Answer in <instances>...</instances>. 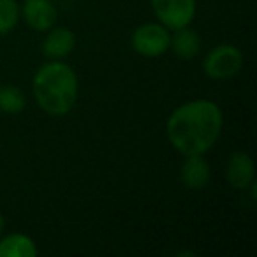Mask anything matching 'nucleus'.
Here are the masks:
<instances>
[{
    "label": "nucleus",
    "instance_id": "1",
    "mask_svg": "<svg viewBox=\"0 0 257 257\" xmlns=\"http://www.w3.org/2000/svg\"><path fill=\"white\" fill-rule=\"evenodd\" d=\"M222 111L211 100H192L180 106L168 120V138L183 154L203 155L215 145L222 131Z\"/></svg>",
    "mask_w": 257,
    "mask_h": 257
},
{
    "label": "nucleus",
    "instance_id": "2",
    "mask_svg": "<svg viewBox=\"0 0 257 257\" xmlns=\"http://www.w3.org/2000/svg\"><path fill=\"white\" fill-rule=\"evenodd\" d=\"M34 95L48 114L62 116L74 107L78 99V78L69 65L51 62L34 76Z\"/></svg>",
    "mask_w": 257,
    "mask_h": 257
},
{
    "label": "nucleus",
    "instance_id": "3",
    "mask_svg": "<svg viewBox=\"0 0 257 257\" xmlns=\"http://www.w3.org/2000/svg\"><path fill=\"white\" fill-rule=\"evenodd\" d=\"M243 67V55L238 48L222 44L210 51L204 60V71L213 79H227L232 78Z\"/></svg>",
    "mask_w": 257,
    "mask_h": 257
},
{
    "label": "nucleus",
    "instance_id": "4",
    "mask_svg": "<svg viewBox=\"0 0 257 257\" xmlns=\"http://www.w3.org/2000/svg\"><path fill=\"white\" fill-rule=\"evenodd\" d=\"M133 46L143 57H159L171 46V36L164 27L147 23L136 29L133 36Z\"/></svg>",
    "mask_w": 257,
    "mask_h": 257
},
{
    "label": "nucleus",
    "instance_id": "5",
    "mask_svg": "<svg viewBox=\"0 0 257 257\" xmlns=\"http://www.w3.org/2000/svg\"><path fill=\"white\" fill-rule=\"evenodd\" d=\"M152 6L157 18L173 30L189 25L196 13L194 0H152Z\"/></svg>",
    "mask_w": 257,
    "mask_h": 257
},
{
    "label": "nucleus",
    "instance_id": "6",
    "mask_svg": "<svg viewBox=\"0 0 257 257\" xmlns=\"http://www.w3.org/2000/svg\"><path fill=\"white\" fill-rule=\"evenodd\" d=\"M23 15L34 30H48L57 22V9L50 0H25Z\"/></svg>",
    "mask_w": 257,
    "mask_h": 257
},
{
    "label": "nucleus",
    "instance_id": "7",
    "mask_svg": "<svg viewBox=\"0 0 257 257\" xmlns=\"http://www.w3.org/2000/svg\"><path fill=\"white\" fill-rule=\"evenodd\" d=\"M255 176V166L250 155L243 152H234L227 162V180L231 187L238 190L248 189Z\"/></svg>",
    "mask_w": 257,
    "mask_h": 257
},
{
    "label": "nucleus",
    "instance_id": "8",
    "mask_svg": "<svg viewBox=\"0 0 257 257\" xmlns=\"http://www.w3.org/2000/svg\"><path fill=\"white\" fill-rule=\"evenodd\" d=\"M182 182L194 190L204 189L210 182V166L201 155H189L182 166Z\"/></svg>",
    "mask_w": 257,
    "mask_h": 257
},
{
    "label": "nucleus",
    "instance_id": "9",
    "mask_svg": "<svg viewBox=\"0 0 257 257\" xmlns=\"http://www.w3.org/2000/svg\"><path fill=\"white\" fill-rule=\"evenodd\" d=\"M74 34L69 29H57L44 41V55L50 58H64L74 50Z\"/></svg>",
    "mask_w": 257,
    "mask_h": 257
},
{
    "label": "nucleus",
    "instance_id": "10",
    "mask_svg": "<svg viewBox=\"0 0 257 257\" xmlns=\"http://www.w3.org/2000/svg\"><path fill=\"white\" fill-rule=\"evenodd\" d=\"M36 243L25 234H9L0 241V257H36Z\"/></svg>",
    "mask_w": 257,
    "mask_h": 257
},
{
    "label": "nucleus",
    "instance_id": "11",
    "mask_svg": "<svg viewBox=\"0 0 257 257\" xmlns=\"http://www.w3.org/2000/svg\"><path fill=\"white\" fill-rule=\"evenodd\" d=\"M171 44H173L175 53L178 55L180 58L190 60V58H194L199 53L201 39L194 30L183 27V29H178V32L175 34V37L171 39Z\"/></svg>",
    "mask_w": 257,
    "mask_h": 257
},
{
    "label": "nucleus",
    "instance_id": "12",
    "mask_svg": "<svg viewBox=\"0 0 257 257\" xmlns=\"http://www.w3.org/2000/svg\"><path fill=\"white\" fill-rule=\"evenodd\" d=\"M25 107V95L20 88L8 85L0 88V111L9 114L20 113Z\"/></svg>",
    "mask_w": 257,
    "mask_h": 257
},
{
    "label": "nucleus",
    "instance_id": "13",
    "mask_svg": "<svg viewBox=\"0 0 257 257\" xmlns=\"http://www.w3.org/2000/svg\"><path fill=\"white\" fill-rule=\"evenodd\" d=\"M20 11L15 0H0V36L8 34L18 25Z\"/></svg>",
    "mask_w": 257,
    "mask_h": 257
},
{
    "label": "nucleus",
    "instance_id": "14",
    "mask_svg": "<svg viewBox=\"0 0 257 257\" xmlns=\"http://www.w3.org/2000/svg\"><path fill=\"white\" fill-rule=\"evenodd\" d=\"M2 231H4V218L0 215V234H2Z\"/></svg>",
    "mask_w": 257,
    "mask_h": 257
}]
</instances>
